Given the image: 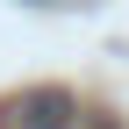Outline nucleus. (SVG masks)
Listing matches in <instances>:
<instances>
[{"label":"nucleus","mask_w":129,"mask_h":129,"mask_svg":"<svg viewBox=\"0 0 129 129\" xmlns=\"http://www.w3.org/2000/svg\"><path fill=\"white\" fill-rule=\"evenodd\" d=\"M14 122L22 129H72V93H22Z\"/></svg>","instance_id":"obj_1"}]
</instances>
